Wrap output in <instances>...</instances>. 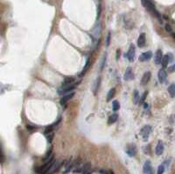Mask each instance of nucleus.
<instances>
[{
  "label": "nucleus",
  "mask_w": 175,
  "mask_h": 174,
  "mask_svg": "<svg viewBox=\"0 0 175 174\" xmlns=\"http://www.w3.org/2000/svg\"><path fill=\"white\" fill-rule=\"evenodd\" d=\"M166 76H167V73L165 72V69H160L159 71V73H158V77H159V82H164L165 80L166 79Z\"/></svg>",
  "instance_id": "nucleus-9"
},
{
  "label": "nucleus",
  "mask_w": 175,
  "mask_h": 174,
  "mask_svg": "<svg viewBox=\"0 0 175 174\" xmlns=\"http://www.w3.org/2000/svg\"><path fill=\"white\" fill-rule=\"evenodd\" d=\"M76 87V85H68V86H66V87H62L61 90L59 91L60 94H66V93H69L70 91H72L73 89H75Z\"/></svg>",
  "instance_id": "nucleus-8"
},
{
  "label": "nucleus",
  "mask_w": 175,
  "mask_h": 174,
  "mask_svg": "<svg viewBox=\"0 0 175 174\" xmlns=\"http://www.w3.org/2000/svg\"><path fill=\"white\" fill-rule=\"evenodd\" d=\"M89 67H90V58H89L88 60H87V62L86 64H85V66H84L83 68V70L81 71V73H80V76H83V75H85V73H87V71L89 70Z\"/></svg>",
  "instance_id": "nucleus-16"
},
{
  "label": "nucleus",
  "mask_w": 175,
  "mask_h": 174,
  "mask_svg": "<svg viewBox=\"0 0 175 174\" xmlns=\"http://www.w3.org/2000/svg\"><path fill=\"white\" fill-rule=\"evenodd\" d=\"M163 152H164V144H163L162 141H159L157 144L156 149H155V153L157 155H161Z\"/></svg>",
  "instance_id": "nucleus-10"
},
{
  "label": "nucleus",
  "mask_w": 175,
  "mask_h": 174,
  "mask_svg": "<svg viewBox=\"0 0 175 174\" xmlns=\"http://www.w3.org/2000/svg\"><path fill=\"white\" fill-rule=\"evenodd\" d=\"M167 55H168V58H169V61H170V62H172V61H173V60H174L173 55H172L171 53H168Z\"/></svg>",
  "instance_id": "nucleus-31"
},
{
  "label": "nucleus",
  "mask_w": 175,
  "mask_h": 174,
  "mask_svg": "<svg viewBox=\"0 0 175 174\" xmlns=\"http://www.w3.org/2000/svg\"><path fill=\"white\" fill-rule=\"evenodd\" d=\"M53 136H54V135H53V134H51V135L47 136V140H48L49 143H51V142H52V140H53Z\"/></svg>",
  "instance_id": "nucleus-34"
},
{
  "label": "nucleus",
  "mask_w": 175,
  "mask_h": 174,
  "mask_svg": "<svg viewBox=\"0 0 175 174\" xmlns=\"http://www.w3.org/2000/svg\"><path fill=\"white\" fill-rule=\"evenodd\" d=\"M165 165L164 164H161V165L159 166V168H158V172L157 174H163L165 172Z\"/></svg>",
  "instance_id": "nucleus-26"
},
{
  "label": "nucleus",
  "mask_w": 175,
  "mask_h": 174,
  "mask_svg": "<svg viewBox=\"0 0 175 174\" xmlns=\"http://www.w3.org/2000/svg\"><path fill=\"white\" fill-rule=\"evenodd\" d=\"M112 106H113L114 111H116V110H118L120 109V103L117 101H114L113 103H112Z\"/></svg>",
  "instance_id": "nucleus-25"
},
{
  "label": "nucleus",
  "mask_w": 175,
  "mask_h": 174,
  "mask_svg": "<svg viewBox=\"0 0 175 174\" xmlns=\"http://www.w3.org/2000/svg\"><path fill=\"white\" fill-rule=\"evenodd\" d=\"M150 78H151V73L150 72H146V73H144L143 77L141 79V85L142 86H145L150 81Z\"/></svg>",
  "instance_id": "nucleus-7"
},
{
  "label": "nucleus",
  "mask_w": 175,
  "mask_h": 174,
  "mask_svg": "<svg viewBox=\"0 0 175 174\" xmlns=\"http://www.w3.org/2000/svg\"><path fill=\"white\" fill-rule=\"evenodd\" d=\"M106 56H107V55H106V54H105L104 56H103V59H102V66H101V70H102V69H103V66H104V64H105V60H106Z\"/></svg>",
  "instance_id": "nucleus-32"
},
{
  "label": "nucleus",
  "mask_w": 175,
  "mask_h": 174,
  "mask_svg": "<svg viewBox=\"0 0 175 174\" xmlns=\"http://www.w3.org/2000/svg\"><path fill=\"white\" fill-rule=\"evenodd\" d=\"M168 92H169L170 95L172 97H174L175 96V84L170 85L169 87H168Z\"/></svg>",
  "instance_id": "nucleus-24"
},
{
  "label": "nucleus",
  "mask_w": 175,
  "mask_h": 174,
  "mask_svg": "<svg viewBox=\"0 0 175 174\" xmlns=\"http://www.w3.org/2000/svg\"><path fill=\"white\" fill-rule=\"evenodd\" d=\"M73 167V163H72V160L70 159L67 162V164H65V170H64V173H67V172H69V171L71 170V168Z\"/></svg>",
  "instance_id": "nucleus-19"
},
{
  "label": "nucleus",
  "mask_w": 175,
  "mask_h": 174,
  "mask_svg": "<svg viewBox=\"0 0 175 174\" xmlns=\"http://www.w3.org/2000/svg\"><path fill=\"white\" fill-rule=\"evenodd\" d=\"M163 54H162V51L161 50H157L156 53H155V57H154V61H155V63H156L157 65H159V64H160L162 61V59H163Z\"/></svg>",
  "instance_id": "nucleus-6"
},
{
  "label": "nucleus",
  "mask_w": 175,
  "mask_h": 174,
  "mask_svg": "<svg viewBox=\"0 0 175 174\" xmlns=\"http://www.w3.org/2000/svg\"><path fill=\"white\" fill-rule=\"evenodd\" d=\"M133 73H132V70L130 68H128L125 71V73H124V80L125 81H129V80H131L133 79Z\"/></svg>",
  "instance_id": "nucleus-13"
},
{
  "label": "nucleus",
  "mask_w": 175,
  "mask_h": 174,
  "mask_svg": "<svg viewBox=\"0 0 175 174\" xmlns=\"http://www.w3.org/2000/svg\"><path fill=\"white\" fill-rule=\"evenodd\" d=\"M145 33H142L140 34V36L137 39V46L139 47H144L145 45Z\"/></svg>",
  "instance_id": "nucleus-11"
},
{
  "label": "nucleus",
  "mask_w": 175,
  "mask_h": 174,
  "mask_svg": "<svg viewBox=\"0 0 175 174\" xmlns=\"http://www.w3.org/2000/svg\"><path fill=\"white\" fill-rule=\"evenodd\" d=\"M151 56H152V53H151V51H148V52L144 53H142V54L140 55L139 60L140 61H142V62H144V61H147V60H149L150 59H151Z\"/></svg>",
  "instance_id": "nucleus-5"
},
{
  "label": "nucleus",
  "mask_w": 175,
  "mask_h": 174,
  "mask_svg": "<svg viewBox=\"0 0 175 174\" xmlns=\"http://www.w3.org/2000/svg\"><path fill=\"white\" fill-rule=\"evenodd\" d=\"M101 77H98L96 80H95V84L94 86H93V92H94V95H96V92L97 90H98V88H99L100 87V84H101Z\"/></svg>",
  "instance_id": "nucleus-15"
},
{
  "label": "nucleus",
  "mask_w": 175,
  "mask_h": 174,
  "mask_svg": "<svg viewBox=\"0 0 175 174\" xmlns=\"http://www.w3.org/2000/svg\"><path fill=\"white\" fill-rule=\"evenodd\" d=\"M133 101H134L135 104H137L140 102V95L137 90H135L134 91V94H133Z\"/></svg>",
  "instance_id": "nucleus-21"
},
{
  "label": "nucleus",
  "mask_w": 175,
  "mask_h": 174,
  "mask_svg": "<svg viewBox=\"0 0 175 174\" xmlns=\"http://www.w3.org/2000/svg\"><path fill=\"white\" fill-rule=\"evenodd\" d=\"M151 132V127L150 126H145L142 130H141V135L143 136V137L145 139H147V137L149 136V134Z\"/></svg>",
  "instance_id": "nucleus-12"
},
{
  "label": "nucleus",
  "mask_w": 175,
  "mask_h": 174,
  "mask_svg": "<svg viewBox=\"0 0 175 174\" xmlns=\"http://www.w3.org/2000/svg\"><path fill=\"white\" fill-rule=\"evenodd\" d=\"M165 30L167 31V33H172V26H171V25H170L169 24H165Z\"/></svg>",
  "instance_id": "nucleus-27"
},
{
  "label": "nucleus",
  "mask_w": 175,
  "mask_h": 174,
  "mask_svg": "<svg viewBox=\"0 0 175 174\" xmlns=\"http://www.w3.org/2000/svg\"><path fill=\"white\" fill-rule=\"evenodd\" d=\"M147 94H148V92H147V91L144 93L143 97H142V98H141V99H140V102H141V103H143L144 102H145V97H146V95H147Z\"/></svg>",
  "instance_id": "nucleus-29"
},
{
  "label": "nucleus",
  "mask_w": 175,
  "mask_h": 174,
  "mask_svg": "<svg viewBox=\"0 0 175 174\" xmlns=\"http://www.w3.org/2000/svg\"><path fill=\"white\" fill-rule=\"evenodd\" d=\"M74 95H75V93L72 92V93H69V94H67V95H65L63 97L60 99V104H64L66 103L68 100H70L71 98L74 97Z\"/></svg>",
  "instance_id": "nucleus-14"
},
{
  "label": "nucleus",
  "mask_w": 175,
  "mask_h": 174,
  "mask_svg": "<svg viewBox=\"0 0 175 174\" xmlns=\"http://www.w3.org/2000/svg\"><path fill=\"white\" fill-rule=\"evenodd\" d=\"M126 153L130 157H134L137 154V147L134 144H128L126 147Z\"/></svg>",
  "instance_id": "nucleus-3"
},
{
  "label": "nucleus",
  "mask_w": 175,
  "mask_h": 174,
  "mask_svg": "<svg viewBox=\"0 0 175 174\" xmlns=\"http://www.w3.org/2000/svg\"><path fill=\"white\" fill-rule=\"evenodd\" d=\"M175 71V63L172 66H171L170 68H168V72L169 73H173Z\"/></svg>",
  "instance_id": "nucleus-28"
},
{
  "label": "nucleus",
  "mask_w": 175,
  "mask_h": 174,
  "mask_svg": "<svg viewBox=\"0 0 175 174\" xmlns=\"http://www.w3.org/2000/svg\"><path fill=\"white\" fill-rule=\"evenodd\" d=\"M149 1H150V0H141V2H142V5H143V6H145V7H147Z\"/></svg>",
  "instance_id": "nucleus-30"
},
{
  "label": "nucleus",
  "mask_w": 175,
  "mask_h": 174,
  "mask_svg": "<svg viewBox=\"0 0 175 174\" xmlns=\"http://www.w3.org/2000/svg\"><path fill=\"white\" fill-rule=\"evenodd\" d=\"M116 94V88L115 87H112L110 91H109L108 95H107V102H110L114 97V95Z\"/></svg>",
  "instance_id": "nucleus-20"
},
{
  "label": "nucleus",
  "mask_w": 175,
  "mask_h": 174,
  "mask_svg": "<svg viewBox=\"0 0 175 174\" xmlns=\"http://www.w3.org/2000/svg\"><path fill=\"white\" fill-rule=\"evenodd\" d=\"M90 168H91V164H90V163L85 164L82 166V171H81L82 174H89V171H90Z\"/></svg>",
  "instance_id": "nucleus-17"
},
{
  "label": "nucleus",
  "mask_w": 175,
  "mask_h": 174,
  "mask_svg": "<svg viewBox=\"0 0 175 174\" xmlns=\"http://www.w3.org/2000/svg\"><path fill=\"white\" fill-rule=\"evenodd\" d=\"M117 118H118V116H117L116 114L111 115L109 117V119H108V124H109V125H110V124H113L114 122H116Z\"/></svg>",
  "instance_id": "nucleus-18"
},
{
  "label": "nucleus",
  "mask_w": 175,
  "mask_h": 174,
  "mask_svg": "<svg viewBox=\"0 0 175 174\" xmlns=\"http://www.w3.org/2000/svg\"><path fill=\"white\" fill-rule=\"evenodd\" d=\"M119 57H120V50H119V49H117V50H116V60H118L119 59Z\"/></svg>",
  "instance_id": "nucleus-35"
},
{
  "label": "nucleus",
  "mask_w": 175,
  "mask_h": 174,
  "mask_svg": "<svg viewBox=\"0 0 175 174\" xmlns=\"http://www.w3.org/2000/svg\"><path fill=\"white\" fill-rule=\"evenodd\" d=\"M75 82V79L73 77H69V78H66L64 80V82L62 84V87H66V86H68V85H71L73 82Z\"/></svg>",
  "instance_id": "nucleus-22"
},
{
  "label": "nucleus",
  "mask_w": 175,
  "mask_h": 174,
  "mask_svg": "<svg viewBox=\"0 0 175 174\" xmlns=\"http://www.w3.org/2000/svg\"><path fill=\"white\" fill-rule=\"evenodd\" d=\"M144 173L145 174H154V171L151 168V164L150 161H146L144 165Z\"/></svg>",
  "instance_id": "nucleus-4"
},
{
  "label": "nucleus",
  "mask_w": 175,
  "mask_h": 174,
  "mask_svg": "<svg viewBox=\"0 0 175 174\" xmlns=\"http://www.w3.org/2000/svg\"><path fill=\"white\" fill-rule=\"evenodd\" d=\"M62 164V161L61 160H58V161H54V163H53V164L51 165V167L49 168L48 171L46 172V174H53L54 172H55V171H57L58 170H59V168L60 167V165H61Z\"/></svg>",
  "instance_id": "nucleus-1"
},
{
  "label": "nucleus",
  "mask_w": 175,
  "mask_h": 174,
  "mask_svg": "<svg viewBox=\"0 0 175 174\" xmlns=\"http://www.w3.org/2000/svg\"><path fill=\"white\" fill-rule=\"evenodd\" d=\"M169 58H168V55H165L163 59H162V61H161V64L163 66V68H166L167 65H168V63H169Z\"/></svg>",
  "instance_id": "nucleus-23"
},
{
  "label": "nucleus",
  "mask_w": 175,
  "mask_h": 174,
  "mask_svg": "<svg viewBox=\"0 0 175 174\" xmlns=\"http://www.w3.org/2000/svg\"><path fill=\"white\" fill-rule=\"evenodd\" d=\"M110 33H108V37H107V46H110Z\"/></svg>",
  "instance_id": "nucleus-33"
},
{
  "label": "nucleus",
  "mask_w": 175,
  "mask_h": 174,
  "mask_svg": "<svg viewBox=\"0 0 175 174\" xmlns=\"http://www.w3.org/2000/svg\"><path fill=\"white\" fill-rule=\"evenodd\" d=\"M100 14H101V5H99V6H98V15H97V18L100 17Z\"/></svg>",
  "instance_id": "nucleus-36"
},
{
  "label": "nucleus",
  "mask_w": 175,
  "mask_h": 174,
  "mask_svg": "<svg viewBox=\"0 0 175 174\" xmlns=\"http://www.w3.org/2000/svg\"><path fill=\"white\" fill-rule=\"evenodd\" d=\"M135 53H136V49H135L134 45H130L129 51H128V53H127L126 54H124V57L126 56L128 58V60L130 62H132V61H134V59H135Z\"/></svg>",
  "instance_id": "nucleus-2"
}]
</instances>
